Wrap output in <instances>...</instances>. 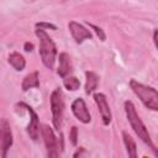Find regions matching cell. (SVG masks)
I'll return each mask as SVG.
<instances>
[{
  "label": "cell",
  "instance_id": "1",
  "mask_svg": "<svg viewBox=\"0 0 158 158\" xmlns=\"http://www.w3.org/2000/svg\"><path fill=\"white\" fill-rule=\"evenodd\" d=\"M123 105H125L126 117H127V120H128V122H130L132 130H133L135 133L138 136V138H139L143 143H146V144L153 151V153H154V152L157 151V148L154 147V144H153V142H152V139H151V136H149V133H148V130H147L146 125L143 123V121H142L141 117L138 116L135 105L132 104V101H128V100L125 101Z\"/></svg>",
  "mask_w": 158,
  "mask_h": 158
},
{
  "label": "cell",
  "instance_id": "2",
  "mask_svg": "<svg viewBox=\"0 0 158 158\" xmlns=\"http://www.w3.org/2000/svg\"><path fill=\"white\" fill-rule=\"evenodd\" d=\"M38 41H40V57L46 68L49 70L53 69L54 62H56V56H57V47L53 42V40L49 37V35L43 30V28H37L35 31Z\"/></svg>",
  "mask_w": 158,
  "mask_h": 158
},
{
  "label": "cell",
  "instance_id": "3",
  "mask_svg": "<svg viewBox=\"0 0 158 158\" xmlns=\"http://www.w3.org/2000/svg\"><path fill=\"white\" fill-rule=\"evenodd\" d=\"M130 88L147 109L158 111V91L154 88L144 85L135 79L130 80Z\"/></svg>",
  "mask_w": 158,
  "mask_h": 158
},
{
  "label": "cell",
  "instance_id": "4",
  "mask_svg": "<svg viewBox=\"0 0 158 158\" xmlns=\"http://www.w3.org/2000/svg\"><path fill=\"white\" fill-rule=\"evenodd\" d=\"M51 112H52V122L57 131L62 128L63 123V112H64V100L63 93L60 88H56L51 94Z\"/></svg>",
  "mask_w": 158,
  "mask_h": 158
},
{
  "label": "cell",
  "instance_id": "5",
  "mask_svg": "<svg viewBox=\"0 0 158 158\" xmlns=\"http://www.w3.org/2000/svg\"><path fill=\"white\" fill-rule=\"evenodd\" d=\"M41 135L47 149V156L51 158H56L59 156V147L57 143V138L54 136L53 130L48 125H42L41 126Z\"/></svg>",
  "mask_w": 158,
  "mask_h": 158
},
{
  "label": "cell",
  "instance_id": "6",
  "mask_svg": "<svg viewBox=\"0 0 158 158\" xmlns=\"http://www.w3.org/2000/svg\"><path fill=\"white\" fill-rule=\"evenodd\" d=\"M94 101H95V104H96V106L99 109L102 123L105 126H107L112 120V115H111V110H110V106L107 104L106 96L102 93H95L94 94Z\"/></svg>",
  "mask_w": 158,
  "mask_h": 158
},
{
  "label": "cell",
  "instance_id": "7",
  "mask_svg": "<svg viewBox=\"0 0 158 158\" xmlns=\"http://www.w3.org/2000/svg\"><path fill=\"white\" fill-rule=\"evenodd\" d=\"M17 106L25 107L27 110V112L30 114V118L31 120H30V123H28L26 131H27V133H28V136H30V138L32 141H37L38 139V136H40V121H38L37 114L35 112V110L31 106H28L25 102H20V104H17Z\"/></svg>",
  "mask_w": 158,
  "mask_h": 158
},
{
  "label": "cell",
  "instance_id": "8",
  "mask_svg": "<svg viewBox=\"0 0 158 158\" xmlns=\"http://www.w3.org/2000/svg\"><path fill=\"white\" fill-rule=\"evenodd\" d=\"M72 112L77 117V120H79L83 123H89L91 121L90 112L86 107L85 101L81 98H78L72 102Z\"/></svg>",
  "mask_w": 158,
  "mask_h": 158
},
{
  "label": "cell",
  "instance_id": "9",
  "mask_svg": "<svg viewBox=\"0 0 158 158\" xmlns=\"http://www.w3.org/2000/svg\"><path fill=\"white\" fill-rule=\"evenodd\" d=\"M1 158L6 157L7 151L10 149V147L14 143V138H12V132H11V127L10 123L7 122L6 118L1 120Z\"/></svg>",
  "mask_w": 158,
  "mask_h": 158
},
{
  "label": "cell",
  "instance_id": "10",
  "mask_svg": "<svg viewBox=\"0 0 158 158\" xmlns=\"http://www.w3.org/2000/svg\"><path fill=\"white\" fill-rule=\"evenodd\" d=\"M68 28H69L72 37L74 38V41L77 43H81L84 40H90L93 37L90 30H86L83 25H80L75 21H70L68 25Z\"/></svg>",
  "mask_w": 158,
  "mask_h": 158
},
{
  "label": "cell",
  "instance_id": "11",
  "mask_svg": "<svg viewBox=\"0 0 158 158\" xmlns=\"http://www.w3.org/2000/svg\"><path fill=\"white\" fill-rule=\"evenodd\" d=\"M59 65H58V75L62 78H65L67 75H70V73L73 72V64H72V59L69 57L68 53L63 52L59 54Z\"/></svg>",
  "mask_w": 158,
  "mask_h": 158
},
{
  "label": "cell",
  "instance_id": "12",
  "mask_svg": "<svg viewBox=\"0 0 158 158\" xmlns=\"http://www.w3.org/2000/svg\"><path fill=\"white\" fill-rule=\"evenodd\" d=\"M40 86V79H38V72H32L30 74H27L21 84V89L22 91H27L28 89L32 88H38Z\"/></svg>",
  "mask_w": 158,
  "mask_h": 158
},
{
  "label": "cell",
  "instance_id": "13",
  "mask_svg": "<svg viewBox=\"0 0 158 158\" xmlns=\"http://www.w3.org/2000/svg\"><path fill=\"white\" fill-rule=\"evenodd\" d=\"M7 60H9L10 65H11L15 70H17V72L23 70L25 67H26V60H25L23 56L20 54V53H17V52H12V53H10Z\"/></svg>",
  "mask_w": 158,
  "mask_h": 158
},
{
  "label": "cell",
  "instance_id": "14",
  "mask_svg": "<svg viewBox=\"0 0 158 158\" xmlns=\"http://www.w3.org/2000/svg\"><path fill=\"white\" fill-rule=\"evenodd\" d=\"M85 78H86V83H85V93L88 95H90L99 84V77L95 72L93 70H86L85 72Z\"/></svg>",
  "mask_w": 158,
  "mask_h": 158
},
{
  "label": "cell",
  "instance_id": "15",
  "mask_svg": "<svg viewBox=\"0 0 158 158\" xmlns=\"http://www.w3.org/2000/svg\"><path fill=\"white\" fill-rule=\"evenodd\" d=\"M122 138H123V143H125L127 154H128L131 158H136V157H137V148H136V143H135L133 138H132L126 131L122 132Z\"/></svg>",
  "mask_w": 158,
  "mask_h": 158
},
{
  "label": "cell",
  "instance_id": "16",
  "mask_svg": "<svg viewBox=\"0 0 158 158\" xmlns=\"http://www.w3.org/2000/svg\"><path fill=\"white\" fill-rule=\"evenodd\" d=\"M63 85H64V88L67 90L75 91L80 86V80L74 75H67L65 78H63Z\"/></svg>",
  "mask_w": 158,
  "mask_h": 158
},
{
  "label": "cell",
  "instance_id": "17",
  "mask_svg": "<svg viewBox=\"0 0 158 158\" xmlns=\"http://www.w3.org/2000/svg\"><path fill=\"white\" fill-rule=\"evenodd\" d=\"M69 139H70V142H72L73 146H77V143H78V128H77L75 126H73V127L70 128Z\"/></svg>",
  "mask_w": 158,
  "mask_h": 158
},
{
  "label": "cell",
  "instance_id": "18",
  "mask_svg": "<svg viewBox=\"0 0 158 158\" xmlns=\"http://www.w3.org/2000/svg\"><path fill=\"white\" fill-rule=\"evenodd\" d=\"M89 27H91V28H93V30L96 32V35H98V37L100 38V41H105L106 36H105L104 31H102L100 27H98V26H95V25H93V23H89Z\"/></svg>",
  "mask_w": 158,
  "mask_h": 158
},
{
  "label": "cell",
  "instance_id": "19",
  "mask_svg": "<svg viewBox=\"0 0 158 158\" xmlns=\"http://www.w3.org/2000/svg\"><path fill=\"white\" fill-rule=\"evenodd\" d=\"M36 27L37 28H51L53 31L57 30V26L53 25V23H48V22H37L36 23Z\"/></svg>",
  "mask_w": 158,
  "mask_h": 158
},
{
  "label": "cell",
  "instance_id": "20",
  "mask_svg": "<svg viewBox=\"0 0 158 158\" xmlns=\"http://www.w3.org/2000/svg\"><path fill=\"white\" fill-rule=\"evenodd\" d=\"M23 49H25L26 52H32V49H33V44H32L31 42H26V43L23 44Z\"/></svg>",
  "mask_w": 158,
  "mask_h": 158
},
{
  "label": "cell",
  "instance_id": "21",
  "mask_svg": "<svg viewBox=\"0 0 158 158\" xmlns=\"http://www.w3.org/2000/svg\"><path fill=\"white\" fill-rule=\"evenodd\" d=\"M153 41H154V44L158 49V30H154V32H153Z\"/></svg>",
  "mask_w": 158,
  "mask_h": 158
},
{
  "label": "cell",
  "instance_id": "22",
  "mask_svg": "<svg viewBox=\"0 0 158 158\" xmlns=\"http://www.w3.org/2000/svg\"><path fill=\"white\" fill-rule=\"evenodd\" d=\"M83 152H85V149H84L83 147H80V149H78V151H77V152L73 154V157H78V156H81V153H83Z\"/></svg>",
  "mask_w": 158,
  "mask_h": 158
},
{
  "label": "cell",
  "instance_id": "23",
  "mask_svg": "<svg viewBox=\"0 0 158 158\" xmlns=\"http://www.w3.org/2000/svg\"><path fill=\"white\" fill-rule=\"evenodd\" d=\"M27 2H35V1H37V0H26Z\"/></svg>",
  "mask_w": 158,
  "mask_h": 158
}]
</instances>
